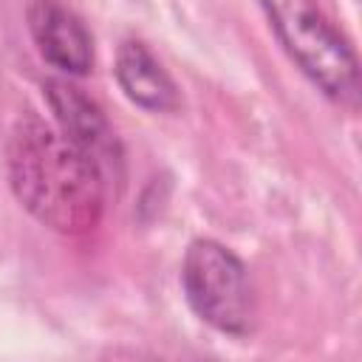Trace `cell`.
<instances>
[{"mask_svg": "<svg viewBox=\"0 0 362 362\" xmlns=\"http://www.w3.org/2000/svg\"><path fill=\"white\" fill-rule=\"evenodd\" d=\"M8 184L20 206L62 235L90 232L105 209V175L57 124L25 113L6 141Z\"/></svg>", "mask_w": 362, "mask_h": 362, "instance_id": "1", "label": "cell"}, {"mask_svg": "<svg viewBox=\"0 0 362 362\" xmlns=\"http://www.w3.org/2000/svg\"><path fill=\"white\" fill-rule=\"evenodd\" d=\"M25 20L40 57L51 68L68 76H85L90 71L93 40L85 23L62 0H31L25 8Z\"/></svg>", "mask_w": 362, "mask_h": 362, "instance_id": "5", "label": "cell"}, {"mask_svg": "<svg viewBox=\"0 0 362 362\" xmlns=\"http://www.w3.org/2000/svg\"><path fill=\"white\" fill-rule=\"evenodd\" d=\"M187 305L209 328L229 337H249L257 317L255 288L243 260L212 238H195L181 263Z\"/></svg>", "mask_w": 362, "mask_h": 362, "instance_id": "3", "label": "cell"}, {"mask_svg": "<svg viewBox=\"0 0 362 362\" xmlns=\"http://www.w3.org/2000/svg\"><path fill=\"white\" fill-rule=\"evenodd\" d=\"M45 102L54 113V124L102 170L105 181L122 175V144L105 116V110L74 82L45 79Z\"/></svg>", "mask_w": 362, "mask_h": 362, "instance_id": "4", "label": "cell"}, {"mask_svg": "<svg viewBox=\"0 0 362 362\" xmlns=\"http://www.w3.org/2000/svg\"><path fill=\"white\" fill-rule=\"evenodd\" d=\"M280 45L303 76L331 102L356 107L359 62L348 40L328 23L314 0H257Z\"/></svg>", "mask_w": 362, "mask_h": 362, "instance_id": "2", "label": "cell"}, {"mask_svg": "<svg viewBox=\"0 0 362 362\" xmlns=\"http://www.w3.org/2000/svg\"><path fill=\"white\" fill-rule=\"evenodd\" d=\"M113 74L122 93L133 105L150 113H173L178 107V90L173 76L141 40H124L119 45Z\"/></svg>", "mask_w": 362, "mask_h": 362, "instance_id": "6", "label": "cell"}]
</instances>
